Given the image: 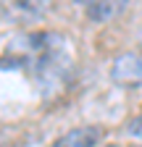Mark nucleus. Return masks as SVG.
<instances>
[{
  "mask_svg": "<svg viewBox=\"0 0 142 147\" xmlns=\"http://www.w3.org/2000/svg\"><path fill=\"white\" fill-rule=\"evenodd\" d=\"M68 45L58 32H37L21 40V66L40 82L42 92L61 87L68 71Z\"/></svg>",
  "mask_w": 142,
  "mask_h": 147,
  "instance_id": "1",
  "label": "nucleus"
},
{
  "mask_svg": "<svg viewBox=\"0 0 142 147\" xmlns=\"http://www.w3.org/2000/svg\"><path fill=\"white\" fill-rule=\"evenodd\" d=\"M111 82L121 89L142 87V47L116 55L111 63Z\"/></svg>",
  "mask_w": 142,
  "mask_h": 147,
  "instance_id": "2",
  "label": "nucleus"
},
{
  "mask_svg": "<svg viewBox=\"0 0 142 147\" xmlns=\"http://www.w3.org/2000/svg\"><path fill=\"white\" fill-rule=\"evenodd\" d=\"M126 5H129V0H87L84 13L92 24H108L126 11Z\"/></svg>",
  "mask_w": 142,
  "mask_h": 147,
  "instance_id": "3",
  "label": "nucleus"
},
{
  "mask_svg": "<svg viewBox=\"0 0 142 147\" xmlns=\"http://www.w3.org/2000/svg\"><path fill=\"white\" fill-rule=\"evenodd\" d=\"M100 139H103V131L97 126H76L71 131L61 134L50 147H97Z\"/></svg>",
  "mask_w": 142,
  "mask_h": 147,
  "instance_id": "4",
  "label": "nucleus"
},
{
  "mask_svg": "<svg viewBox=\"0 0 142 147\" xmlns=\"http://www.w3.org/2000/svg\"><path fill=\"white\" fill-rule=\"evenodd\" d=\"M11 5H13L16 16L29 18V21H37V18H45L53 11L55 0H11Z\"/></svg>",
  "mask_w": 142,
  "mask_h": 147,
  "instance_id": "5",
  "label": "nucleus"
},
{
  "mask_svg": "<svg viewBox=\"0 0 142 147\" xmlns=\"http://www.w3.org/2000/svg\"><path fill=\"white\" fill-rule=\"evenodd\" d=\"M126 134H129V137H134V139H142V116H137V118H132V121H129Z\"/></svg>",
  "mask_w": 142,
  "mask_h": 147,
  "instance_id": "6",
  "label": "nucleus"
},
{
  "mask_svg": "<svg viewBox=\"0 0 142 147\" xmlns=\"http://www.w3.org/2000/svg\"><path fill=\"white\" fill-rule=\"evenodd\" d=\"M0 147H19V144H16V142H8V139L0 137Z\"/></svg>",
  "mask_w": 142,
  "mask_h": 147,
  "instance_id": "7",
  "label": "nucleus"
},
{
  "mask_svg": "<svg viewBox=\"0 0 142 147\" xmlns=\"http://www.w3.org/2000/svg\"><path fill=\"white\" fill-rule=\"evenodd\" d=\"M139 147H142V144H139Z\"/></svg>",
  "mask_w": 142,
  "mask_h": 147,
  "instance_id": "8",
  "label": "nucleus"
}]
</instances>
